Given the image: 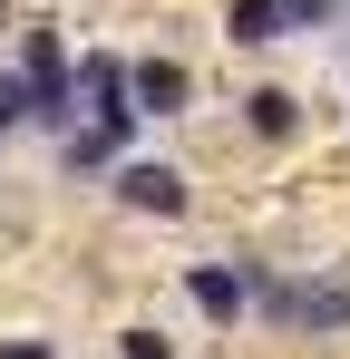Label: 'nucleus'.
Here are the masks:
<instances>
[{"mask_svg":"<svg viewBox=\"0 0 350 359\" xmlns=\"http://www.w3.org/2000/svg\"><path fill=\"white\" fill-rule=\"evenodd\" d=\"M30 126V88H20V68L0 59V136H20Z\"/></svg>","mask_w":350,"mask_h":359,"instance_id":"obj_9","label":"nucleus"},{"mask_svg":"<svg viewBox=\"0 0 350 359\" xmlns=\"http://www.w3.org/2000/svg\"><path fill=\"white\" fill-rule=\"evenodd\" d=\"M0 184H10V175H0Z\"/></svg>","mask_w":350,"mask_h":359,"instance_id":"obj_14","label":"nucleus"},{"mask_svg":"<svg viewBox=\"0 0 350 359\" xmlns=\"http://www.w3.org/2000/svg\"><path fill=\"white\" fill-rule=\"evenodd\" d=\"M117 359H175V340H166V330H146V320H136V330H117Z\"/></svg>","mask_w":350,"mask_h":359,"instance_id":"obj_10","label":"nucleus"},{"mask_svg":"<svg viewBox=\"0 0 350 359\" xmlns=\"http://www.w3.org/2000/svg\"><path fill=\"white\" fill-rule=\"evenodd\" d=\"M0 359H58V340H39V330H0Z\"/></svg>","mask_w":350,"mask_h":359,"instance_id":"obj_11","label":"nucleus"},{"mask_svg":"<svg viewBox=\"0 0 350 359\" xmlns=\"http://www.w3.org/2000/svg\"><path fill=\"white\" fill-rule=\"evenodd\" d=\"M108 194L127 204V214H146V224H175V214L195 204V194H185V175H175V165H156V156H127V165L108 175Z\"/></svg>","mask_w":350,"mask_h":359,"instance_id":"obj_2","label":"nucleus"},{"mask_svg":"<svg viewBox=\"0 0 350 359\" xmlns=\"http://www.w3.org/2000/svg\"><path fill=\"white\" fill-rule=\"evenodd\" d=\"M331 10H341V0H283V29H321Z\"/></svg>","mask_w":350,"mask_h":359,"instance_id":"obj_12","label":"nucleus"},{"mask_svg":"<svg viewBox=\"0 0 350 359\" xmlns=\"http://www.w3.org/2000/svg\"><path fill=\"white\" fill-rule=\"evenodd\" d=\"M136 126L146 117H78L68 136H58V165H68V175H117L127 146H136Z\"/></svg>","mask_w":350,"mask_h":359,"instance_id":"obj_3","label":"nucleus"},{"mask_svg":"<svg viewBox=\"0 0 350 359\" xmlns=\"http://www.w3.org/2000/svg\"><path fill=\"white\" fill-rule=\"evenodd\" d=\"M185 301L205 320H243V262H185Z\"/></svg>","mask_w":350,"mask_h":359,"instance_id":"obj_6","label":"nucleus"},{"mask_svg":"<svg viewBox=\"0 0 350 359\" xmlns=\"http://www.w3.org/2000/svg\"><path fill=\"white\" fill-rule=\"evenodd\" d=\"M224 39H233V49H273V39H283V0H233Z\"/></svg>","mask_w":350,"mask_h":359,"instance_id":"obj_8","label":"nucleus"},{"mask_svg":"<svg viewBox=\"0 0 350 359\" xmlns=\"http://www.w3.org/2000/svg\"><path fill=\"white\" fill-rule=\"evenodd\" d=\"M0 29H10V0H0Z\"/></svg>","mask_w":350,"mask_h":359,"instance_id":"obj_13","label":"nucleus"},{"mask_svg":"<svg viewBox=\"0 0 350 359\" xmlns=\"http://www.w3.org/2000/svg\"><path fill=\"white\" fill-rule=\"evenodd\" d=\"M127 97H136V117H185L195 78H185V59H127Z\"/></svg>","mask_w":350,"mask_h":359,"instance_id":"obj_5","label":"nucleus"},{"mask_svg":"<svg viewBox=\"0 0 350 359\" xmlns=\"http://www.w3.org/2000/svg\"><path fill=\"white\" fill-rule=\"evenodd\" d=\"M68 59H78V49H68V39H58V20H20V88H30V126H39V136H68V126H78V88H68Z\"/></svg>","mask_w":350,"mask_h":359,"instance_id":"obj_1","label":"nucleus"},{"mask_svg":"<svg viewBox=\"0 0 350 359\" xmlns=\"http://www.w3.org/2000/svg\"><path fill=\"white\" fill-rule=\"evenodd\" d=\"M68 88H78V117H136L117 49H78V59H68Z\"/></svg>","mask_w":350,"mask_h":359,"instance_id":"obj_4","label":"nucleus"},{"mask_svg":"<svg viewBox=\"0 0 350 359\" xmlns=\"http://www.w3.org/2000/svg\"><path fill=\"white\" fill-rule=\"evenodd\" d=\"M243 126H253L263 146H283L292 126H302V97H292V88H253V97H243Z\"/></svg>","mask_w":350,"mask_h":359,"instance_id":"obj_7","label":"nucleus"}]
</instances>
